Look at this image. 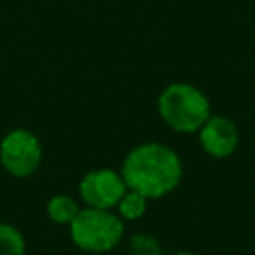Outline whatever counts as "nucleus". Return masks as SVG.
<instances>
[{
    "mask_svg": "<svg viewBox=\"0 0 255 255\" xmlns=\"http://www.w3.org/2000/svg\"><path fill=\"white\" fill-rule=\"evenodd\" d=\"M128 189L147 199H159L175 191L183 177V163L175 149L159 141H143L128 151L120 169Z\"/></svg>",
    "mask_w": 255,
    "mask_h": 255,
    "instance_id": "obj_1",
    "label": "nucleus"
},
{
    "mask_svg": "<svg viewBox=\"0 0 255 255\" xmlns=\"http://www.w3.org/2000/svg\"><path fill=\"white\" fill-rule=\"evenodd\" d=\"M157 112L169 129L197 133L211 116V104L199 88L187 82H171L157 98Z\"/></svg>",
    "mask_w": 255,
    "mask_h": 255,
    "instance_id": "obj_2",
    "label": "nucleus"
},
{
    "mask_svg": "<svg viewBox=\"0 0 255 255\" xmlns=\"http://www.w3.org/2000/svg\"><path fill=\"white\" fill-rule=\"evenodd\" d=\"M68 227L72 243L86 253H110L122 243L126 233L124 219L114 209L96 207H82Z\"/></svg>",
    "mask_w": 255,
    "mask_h": 255,
    "instance_id": "obj_3",
    "label": "nucleus"
},
{
    "mask_svg": "<svg viewBox=\"0 0 255 255\" xmlns=\"http://www.w3.org/2000/svg\"><path fill=\"white\" fill-rule=\"evenodd\" d=\"M0 163L14 177L32 175L42 163V143L30 129H10L0 141Z\"/></svg>",
    "mask_w": 255,
    "mask_h": 255,
    "instance_id": "obj_4",
    "label": "nucleus"
},
{
    "mask_svg": "<svg viewBox=\"0 0 255 255\" xmlns=\"http://www.w3.org/2000/svg\"><path fill=\"white\" fill-rule=\"evenodd\" d=\"M126 191L128 185L122 173L110 167L92 169L78 183V193L82 203L86 207H96V209H114Z\"/></svg>",
    "mask_w": 255,
    "mask_h": 255,
    "instance_id": "obj_5",
    "label": "nucleus"
},
{
    "mask_svg": "<svg viewBox=\"0 0 255 255\" xmlns=\"http://www.w3.org/2000/svg\"><path fill=\"white\" fill-rule=\"evenodd\" d=\"M197 137L201 149L215 159H225L233 155L239 145L237 126L233 124V120L219 114H211L207 118V122L199 128Z\"/></svg>",
    "mask_w": 255,
    "mask_h": 255,
    "instance_id": "obj_6",
    "label": "nucleus"
},
{
    "mask_svg": "<svg viewBox=\"0 0 255 255\" xmlns=\"http://www.w3.org/2000/svg\"><path fill=\"white\" fill-rule=\"evenodd\" d=\"M80 209H82L80 203L72 195H66V193H56L46 203L48 217L58 225H70L80 213Z\"/></svg>",
    "mask_w": 255,
    "mask_h": 255,
    "instance_id": "obj_7",
    "label": "nucleus"
},
{
    "mask_svg": "<svg viewBox=\"0 0 255 255\" xmlns=\"http://www.w3.org/2000/svg\"><path fill=\"white\" fill-rule=\"evenodd\" d=\"M147 197H143L141 193L133 191V189H128L124 193V197L120 199V203L116 205L118 209V215L124 219V221H135L139 217H143L145 209H147Z\"/></svg>",
    "mask_w": 255,
    "mask_h": 255,
    "instance_id": "obj_8",
    "label": "nucleus"
},
{
    "mask_svg": "<svg viewBox=\"0 0 255 255\" xmlns=\"http://www.w3.org/2000/svg\"><path fill=\"white\" fill-rule=\"evenodd\" d=\"M0 255H26V239L22 231L4 221H0Z\"/></svg>",
    "mask_w": 255,
    "mask_h": 255,
    "instance_id": "obj_9",
    "label": "nucleus"
},
{
    "mask_svg": "<svg viewBox=\"0 0 255 255\" xmlns=\"http://www.w3.org/2000/svg\"><path fill=\"white\" fill-rule=\"evenodd\" d=\"M129 255H163L159 241L149 233H133L128 243Z\"/></svg>",
    "mask_w": 255,
    "mask_h": 255,
    "instance_id": "obj_10",
    "label": "nucleus"
},
{
    "mask_svg": "<svg viewBox=\"0 0 255 255\" xmlns=\"http://www.w3.org/2000/svg\"><path fill=\"white\" fill-rule=\"evenodd\" d=\"M175 255H193V253H187V251H179V253H175Z\"/></svg>",
    "mask_w": 255,
    "mask_h": 255,
    "instance_id": "obj_11",
    "label": "nucleus"
}]
</instances>
